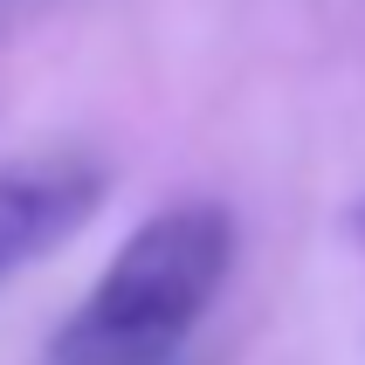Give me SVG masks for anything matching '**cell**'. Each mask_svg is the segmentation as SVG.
<instances>
[{"instance_id": "1", "label": "cell", "mask_w": 365, "mask_h": 365, "mask_svg": "<svg viewBox=\"0 0 365 365\" xmlns=\"http://www.w3.org/2000/svg\"><path fill=\"white\" fill-rule=\"evenodd\" d=\"M235 242L242 235L221 200H173L145 214L90 283L83 310L56 331V365H165L214 310Z\"/></svg>"}, {"instance_id": "2", "label": "cell", "mask_w": 365, "mask_h": 365, "mask_svg": "<svg viewBox=\"0 0 365 365\" xmlns=\"http://www.w3.org/2000/svg\"><path fill=\"white\" fill-rule=\"evenodd\" d=\"M103 165L83 152H41V159L0 165V283L35 269L103 207Z\"/></svg>"}, {"instance_id": "3", "label": "cell", "mask_w": 365, "mask_h": 365, "mask_svg": "<svg viewBox=\"0 0 365 365\" xmlns=\"http://www.w3.org/2000/svg\"><path fill=\"white\" fill-rule=\"evenodd\" d=\"M351 227H359V235H365V200H359V214H351Z\"/></svg>"}]
</instances>
